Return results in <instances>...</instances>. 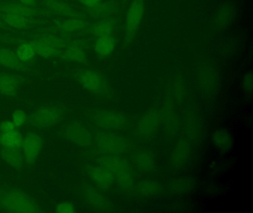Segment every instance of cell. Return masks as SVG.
<instances>
[{
    "label": "cell",
    "instance_id": "6da1fadb",
    "mask_svg": "<svg viewBox=\"0 0 253 213\" xmlns=\"http://www.w3.org/2000/svg\"><path fill=\"white\" fill-rule=\"evenodd\" d=\"M0 210L8 213L41 212L35 200L20 189H0Z\"/></svg>",
    "mask_w": 253,
    "mask_h": 213
},
{
    "label": "cell",
    "instance_id": "7a4b0ae2",
    "mask_svg": "<svg viewBox=\"0 0 253 213\" xmlns=\"http://www.w3.org/2000/svg\"><path fill=\"white\" fill-rule=\"evenodd\" d=\"M97 163L100 167L112 173L114 180L118 185L128 189L133 184L132 178L130 173L128 163L119 155H106L97 158Z\"/></svg>",
    "mask_w": 253,
    "mask_h": 213
},
{
    "label": "cell",
    "instance_id": "3957f363",
    "mask_svg": "<svg viewBox=\"0 0 253 213\" xmlns=\"http://www.w3.org/2000/svg\"><path fill=\"white\" fill-rule=\"evenodd\" d=\"M61 108L56 106H45L40 108L27 117V121L36 128H46L58 123L63 117Z\"/></svg>",
    "mask_w": 253,
    "mask_h": 213
},
{
    "label": "cell",
    "instance_id": "277c9868",
    "mask_svg": "<svg viewBox=\"0 0 253 213\" xmlns=\"http://www.w3.org/2000/svg\"><path fill=\"white\" fill-rule=\"evenodd\" d=\"M0 13H11L31 18L55 17V15L41 7H29L14 0H0Z\"/></svg>",
    "mask_w": 253,
    "mask_h": 213
},
{
    "label": "cell",
    "instance_id": "5b68a950",
    "mask_svg": "<svg viewBox=\"0 0 253 213\" xmlns=\"http://www.w3.org/2000/svg\"><path fill=\"white\" fill-rule=\"evenodd\" d=\"M144 10V0H132L126 16L125 40L127 44L131 42L135 36Z\"/></svg>",
    "mask_w": 253,
    "mask_h": 213
},
{
    "label": "cell",
    "instance_id": "8992f818",
    "mask_svg": "<svg viewBox=\"0 0 253 213\" xmlns=\"http://www.w3.org/2000/svg\"><path fill=\"white\" fill-rule=\"evenodd\" d=\"M89 25L90 23L84 17H71L57 21L51 26L40 29L48 32H57L62 35H70L85 31L88 32Z\"/></svg>",
    "mask_w": 253,
    "mask_h": 213
},
{
    "label": "cell",
    "instance_id": "52a82bcc",
    "mask_svg": "<svg viewBox=\"0 0 253 213\" xmlns=\"http://www.w3.org/2000/svg\"><path fill=\"white\" fill-rule=\"evenodd\" d=\"M0 22L7 29L24 31L42 28L46 22L40 18H31L11 13H0Z\"/></svg>",
    "mask_w": 253,
    "mask_h": 213
},
{
    "label": "cell",
    "instance_id": "ba28073f",
    "mask_svg": "<svg viewBox=\"0 0 253 213\" xmlns=\"http://www.w3.org/2000/svg\"><path fill=\"white\" fill-rule=\"evenodd\" d=\"M77 81L88 91L97 94L106 93L107 90V84L101 74L94 70H79L75 73Z\"/></svg>",
    "mask_w": 253,
    "mask_h": 213
},
{
    "label": "cell",
    "instance_id": "9c48e42d",
    "mask_svg": "<svg viewBox=\"0 0 253 213\" xmlns=\"http://www.w3.org/2000/svg\"><path fill=\"white\" fill-rule=\"evenodd\" d=\"M96 144L100 152L106 155H120L125 151L126 144L119 136L100 132L96 136Z\"/></svg>",
    "mask_w": 253,
    "mask_h": 213
},
{
    "label": "cell",
    "instance_id": "30bf717a",
    "mask_svg": "<svg viewBox=\"0 0 253 213\" xmlns=\"http://www.w3.org/2000/svg\"><path fill=\"white\" fill-rule=\"evenodd\" d=\"M88 41L84 39H69L62 53L60 59L66 62L86 63L88 61L85 50L88 48Z\"/></svg>",
    "mask_w": 253,
    "mask_h": 213
},
{
    "label": "cell",
    "instance_id": "8fae6325",
    "mask_svg": "<svg viewBox=\"0 0 253 213\" xmlns=\"http://www.w3.org/2000/svg\"><path fill=\"white\" fill-rule=\"evenodd\" d=\"M42 143V139L39 135L35 133H26L20 146L23 160L28 164H33L39 156Z\"/></svg>",
    "mask_w": 253,
    "mask_h": 213
},
{
    "label": "cell",
    "instance_id": "7c38bea8",
    "mask_svg": "<svg viewBox=\"0 0 253 213\" xmlns=\"http://www.w3.org/2000/svg\"><path fill=\"white\" fill-rule=\"evenodd\" d=\"M42 8L51 12L56 16L66 18L84 17V15L73 8L67 0H39Z\"/></svg>",
    "mask_w": 253,
    "mask_h": 213
},
{
    "label": "cell",
    "instance_id": "4fadbf2b",
    "mask_svg": "<svg viewBox=\"0 0 253 213\" xmlns=\"http://www.w3.org/2000/svg\"><path fill=\"white\" fill-rule=\"evenodd\" d=\"M24 78L11 72H0V94L13 96L17 94Z\"/></svg>",
    "mask_w": 253,
    "mask_h": 213
},
{
    "label": "cell",
    "instance_id": "5bb4252c",
    "mask_svg": "<svg viewBox=\"0 0 253 213\" xmlns=\"http://www.w3.org/2000/svg\"><path fill=\"white\" fill-rule=\"evenodd\" d=\"M66 136L71 142L80 146H89L92 142V135L78 123L71 124L67 127Z\"/></svg>",
    "mask_w": 253,
    "mask_h": 213
},
{
    "label": "cell",
    "instance_id": "9a60e30c",
    "mask_svg": "<svg viewBox=\"0 0 253 213\" xmlns=\"http://www.w3.org/2000/svg\"><path fill=\"white\" fill-rule=\"evenodd\" d=\"M96 124L106 130L122 127L126 122L125 117L110 111H101L95 115Z\"/></svg>",
    "mask_w": 253,
    "mask_h": 213
},
{
    "label": "cell",
    "instance_id": "2e32d148",
    "mask_svg": "<svg viewBox=\"0 0 253 213\" xmlns=\"http://www.w3.org/2000/svg\"><path fill=\"white\" fill-rule=\"evenodd\" d=\"M117 26L116 19L108 16L97 19V22L90 24L88 32L94 36L101 37L112 36Z\"/></svg>",
    "mask_w": 253,
    "mask_h": 213
},
{
    "label": "cell",
    "instance_id": "e0dca14e",
    "mask_svg": "<svg viewBox=\"0 0 253 213\" xmlns=\"http://www.w3.org/2000/svg\"><path fill=\"white\" fill-rule=\"evenodd\" d=\"M88 173L90 178L103 190H108L110 185L113 183L114 177L112 173L100 166H90L88 168Z\"/></svg>",
    "mask_w": 253,
    "mask_h": 213
},
{
    "label": "cell",
    "instance_id": "ac0fdd59",
    "mask_svg": "<svg viewBox=\"0 0 253 213\" xmlns=\"http://www.w3.org/2000/svg\"><path fill=\"white\" fill-rule=\"evenodd\" d=\"M85 13L95 19L108 17L118 11V5L114 1H100L92 7H85Z\"/></svg>",
    "mask_w": 253,
    "mask_h": 213
},
{
    "label": "cell",
    "instance_id": "d6986e66",
    "mask_svg": "<svg viewBox=\"0 0 253 213\" xmlns=\"http://www.w3.org/2000/svg\"><path fill=\"white\" fill-rule=\"evenodd\" d=\"M0 65L16 71L28 70V65L23 63L14 51L4 47H0Z\"/></svg>",
    "mask_w": 253,
    "mask_h": 213
},
{
    "label": "cell",
    "instance_id": "ffe728a7",
    "mask_svg": "<svg viewBox=\"0 0 253 213\" xmlns=\"http://www.w3.org/2000/svg\"><path fill=\"white\" fill-rule=\"evenodd\" d=\"M116 39L112 36L97 37L94 44V50L100 58L107 57L115 50Z\"/></svg>",
    "mask_w": 253,
    "mask_h": 213
},
{
    "label": "cell",
    "instance_id": "44dd1931",
    "mask_svg": "<svg viewBox=\"0 0 253 213\" xmlns=\"http://www.w3.org/2000/svg\"><path fill=\"white\" fill-rule=\"evenodd\" d=\"M14 53L25 65H31L36 60L37 54L35 49L28 41H22L14 50Z\"/></svg>",
    "mask_w": 253,
    "mask_h": 213
},
{
    "label": "cell",
    "instance_id": "7402d4cb",
    "mask_svg": "<svg viewBox=\"0 0 253 213\" xmlns=\"http://www.w3.org/2000/svg\"><path fill=\"white\" fill-rule=\"evenodd\" d=\"M0 156L11 167L18 168L23 161L21 150L19 147H5L0 149Z\"/></svg>",
    "mask_w": 253,
    "mask_h": 213
},
{
    "label": "cell",
    "instance_id": "603a6c76",
    "mask_svg": "<svg viewBox=\"0 0 253 213\" xmlns=\"http://www.w3.org/2000/svg\"><path fill=\"white\" fill-rule=\"evenodd\" d=\"M213 143L222 151H229L233 145L232 136L223 129H218L211 135Z\"/></svg>",
    "mask_w": 253,
    "mask_h": 213
},
{
    "label": "cell",
    "instance_id": "cb8c5ba5",
    "mask_svg": "<svg viewBox=\"0 0 253 213\" xmlns=\"http://www.w3.org/2000/svg\"><path fill=\"white\" fill-rule=\"evenodd\" d=\"M23 137L17 130L0 133V144L5 147H20Z\"/></svg>",
    "mask_w": 253,
    "mask_h": 213
},
{
    "label": "cell",
    "instance_id": "d4e9b609",
    "mask_svg": "<svg viewBox=\"0 0 253 213\" xmlns=\"http://www.w3.org/2000/svg\"><path fill=\"white\" fill-rule=\"evenodd\" d=\"M158 117L156 114L150 113L148 115H145L139 123V129H140V132L144 134H149V133H152L155 127L158 126Z\"/></svg>",
    "mask_w": 253,
    "mask_h": 213
},
{
    "label": "cell",
    "instance_id": "484cf974",
    "mask_svg": "<svg viewBox=\"0 0 253 213\" xmlns=\"http://www.w3.org/2000/svg\"><path fill=\"white\" fill-rule=\"evenodd\" d=\"M232 11L228 7H222L219 12H217L215 17V25L217 27H223L227 25L232 18Z\"/></svg>",
    "mask_w": 253,
    "mask_h": 213
},
{
    "label": "cell",
    "instance_id": "4316f807",
    "mask_svg": "<svg viewBox=\"0 0 253 213\" xmlns=\"http://www.w3.org/2000/svg\"><path fill=\"white\" fill-rule=\"evenodd\" d=\"M87 197L88 200L94 205L98 207H103V199L101 195L94 189V188L89 186L86 190Z\"/></svg>",
    "mask_w": 253,
    "mask_h": 213
},
{
    "label": "cell",
    "instance_id": "83f0119b",
    "mask_svg": "<svg viewBox=\"0 0 253 213\" xmlns=\"http://www.w3.org/2000/svg\"><path fill=\"white\" fill-rule=\"evenodd\" d=\"M27 117L24 111L20 109H17L13 114V123L16 127H20V126L23 125L27 121Z\"/></svg>",
    "mask_w": 253,
    "mask_h": 213
},
{
    "label": "cell",
    "instance_id": "f1b7e54d",
    "mask_svg": "<svg viewBox=\"0 0 253 213\" xmlns=\"http://www.w3.org/2000/svg\"><path fill=\"white\" fill-rule=\"evenodd\" d=\"M137 161L139 165L143 168H150L152 166V159L148 154L144 153V152H141L139 153L137 156Z\"/></svg>",
    "mask_w": 253,
    "mask_h": 213
},
{
    "label": "cell",
    "instance_id": "f546056e",
    "mask_svg": "<svg viewBox=\"0 0 253 213\" xmlns=\"http://www.w3.org/2000/svg\"><path fill=\"white\" fill-rule=\"evenodd\" d=\"M56 212L59 213H73L75 212V209L72 203L64 201L57 206Z\"/></svg>",
    "mask_w": 253,
    "mask_h": 213
},
{
    "label": "cell",
    "instance_id": "4dcf8cb0",
    "mask_svg": "<svg viewBox=\"0 0 253 213\" xmlns=\"http://www.w3.org/2000/svg\"><path fill=\"white\" fill-rule=\"evenodd\" d=\"M243 88L247 93H252L253 92V74L252 72L246 74L243 78Z\"/></svg>",
    "mask_w": 253,
    "mask_h": 213
},
{
    "label": "cell",
    "instance_id": "1f68e13d",
    "mask_svg": "<svg viewBox=\"0 0 253 213\" xmlns=\"http://www.w3.org/2000/svg\"><path fill=\"white\" fill-rule=\"evenodd\" d=\"M16 126L13 121H4L0 124V133H8L15 130Z\"/></svg>",
    "mask_w": 253,
    "mask_h": 213
},
{
    "label": "cell",
    "instance_id": "d6a6232c",
    "mask_svg": "<svg viewBox=\"0 0 253 213\" xmlns=\"http://www.w3.org/2000/svg\"><path fill=\"white\" fill-rule=\"evenodd\" d=\"M17 2L21 3L24 5L29 6V7H41L40 5L39 0H14Z\"/></svg>",
    "mask_w": 253,
    "mask_h": 213
},
{
    "label": "cell",
    "instance_id": "836d02e7",
    "mask_svg": "<svg viewBox=\"0 0 253 213\" xmlns=\"http://www.w3.org/2000/svg\"><path fill=\"white\" fill-rule=\"evenodd\" d=\"M141 191L146 194L153 193L155 191V188L152 183H146L142 186Z\"/></svg>",
    "mask_w": 253,
    "mask_h": 213
},
{
    "label": "cell",
    "instance_id": "e575fe53",
    "mask_svg": "<svg viewBox=\"0 0 253 213\" xmlns=\"http://www.w3.org/2000/svg\"><path fill=\"white\" fill-rule=\"evenodd\" d=\"M103 0H79L80 2L85 7H92Z\"/></svg>",
    "mask_w": 253,
    "mask_h": 213
},
{
    "label": "cell",
    "instance_id": "d590c367",
    "mask_svg": "<svg viewBox=\"0 0 253 213\" xmlns=\"http://www.w3.org/2000/svg\"><path fill=\"white\" fill-rule=\"evenodd\" d=\"M1 28H5V27H4L3 25H2V24L0 22V29H1Z\"/></svg>",
    "mask_w": 253,
    "mask_h": 213
},
{
    "label": "cell",
    "instance_id": "8d00e7d4",
    "mask_svg": "<svg viewBox=\"0 0 253 213\" xmlns=\"http://www.w3.org/2000/svg\"><path fill=\"white\" fill-rule=\"evenodd\" d=\"M123 1H124V3H126L127 1H128V0H123Z\"/></svg>",
    "mask_w": 253,
    "mask_h": 213
}]
</instances>
